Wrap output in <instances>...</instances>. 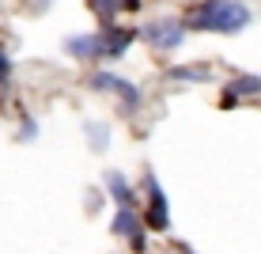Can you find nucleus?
<instances>
[{"label": "nucleus", "mask_w": 261, "mask_h": 254, "mask_svg": "<svg viewBox=\"0 0 261 254\" xmlns=\"http://www.w3.org/2000/svg\"><path fill=\"white\" fill-rule=\"evenodd\" d=\"M65 53L76 61H102V42H98V34H68Z\"/></svg>", "instance_id": "5"}, {"label": "nucleus", "mask_w": 261, "mask_h": 254, "mask_svg": "<svg viewBox=\"0 0 261 254\" xmlns=\"http://www.w3.org/2000/svg\"><path fill=\"white\" fill-rule=\"evenodd\" d=\"M144 182H148V209H144V228H151V232H167L170 228V209H167V194H163V186H159V178L151 175H144Z\"/></svg>", "instance_id": "4"}, {"label": "nucleus", "mask_w": 261, "mask_h": 254, "mask_svg": "<svg viewBox=\"0 0 261 254\" xmlns=\"http://www.w3.org/2000/svg\"><path fill=\"white\" fill-rule=\"evenodd\" d=\"M167 76L170 80H182V84H208V80H216V72L208 65H170Z\"/></svg>", "instance_id": "11"}, {"label": "nucleus", "mask_w": 261, "mask_h": 254, "mask_svg": "<svg viewBox=\"0 0 261 254\" xmlns=\"http://www.w3.org/2000/svg\"><path fill=\"white\" fill-rule=\"evenodd\" d=\"M110 228H114V235H125V239L133 243L137 235H144V220H140L137 209H118L114 220H110Z\"/></svg>", "instance_id": "8"}, {"label": "nucleus", "mask_w": 261, "mask_h": 254, "mask_svg": "<svg viewBox=\"0 0 261 254\" xmlns=\"http://www.w3.org/2000/svg\"><path fill=\"white\" fill-rule=\"evenodd\" d=\"M34 133H38V125H34L31 118H27V122H23V133H19V137H23V141H34Z\"/></svg>", "instance_id": "14"}, {"label": "nucleus", "mask_w": 261, "mask_h": 254, "mask_svg": "<svg viewBox=\"0 0 261 254\" xmlns=\"http://www.w3.org/2000/svg\"><path fill=\"white\" fill-rule=\"evenodd\" d=\"M186 31H216V34H239L250 27V8L239 0H201L190 4L182 15Z\"/></svg>", "instance_id": "1"}, {"label": "nucleus", "mask_w": 261, "mask_h": 254, "mask_svg": "<svg viewBox=\"0 0 261 254\" xmlns=\"http://www.w3.org/2000/svg\"><path fill=\"white\" fill-rule=\"evenodd\" d=\"M137 34L159 53H170V50H178L186 42V27H182V19H174V15H159V19L144 23Z\"/></svg>", "instance_id": "2"}, {"label": "nucleus", "mask_w": 261, "mask_h": 254, "mask_svg": "<svg viewBox=\"0 0 261 254\" xmlns=\"http://www.w3.org/2000/svg\"><path fill=\"white\" fill-rule=\"evenodd\" d=\"M91 87H95V91H110V95H118L125 114H133V110L140 106V91H137V84H129V80L118 76V72H106V68L91 72Z\"/></svg>", "instance_id": "3"}, {"label": "nucleus", "mask_w": 261, "mask_h": 254, "mask_svg": "<svg viewBox=\"0 0 261 254\" xmlns=\"http://www.w3.org/2000/svg\"><path fill=\"white\" fill-rule=\"evenodd\" d=\"M102 182H106V194H110L121 209H133V186H129V178H125L121 171H106Z\"/></svg>", "instance_id": "10"}, {"label": "nucleus", "mask_w": 261, "mask_h": 254, "mask_svg": "<svg viewBox=\"0 0 261 254\" xmlns=\"http://www.w3.org/2000/svg\"><path fill=\"white\" fill-rule=\"evenodd\" d=\"M87 137H91V148L95 152H106V144H110V129H106L102 122H87Z\"/></svg>", "instance_id": "12"}, {"label": "nucleus", "mask_w": 261, "mask_h": 254, "mask_svg": "<svg viewBox=\"0 0 261 254\" xmlns=\"http://www.w3.org/2000/svg\"><path fill=\"white\" fill-rule=\"evenodd\" d=\"M87 8L98 19L114 23V15H121V12H140V0H87Z\"/></svg>", "instance_id": "9"}, {"label": "nucleus", "mask_w": 261, "mask_h": 254, "mask_svg": "<svg viewBox=\"0 0 261 254\" xmlns=\"http://www.w3.org/2000/svg\"><path fill=\"white\" fill-rule=\"evenodd\" d=\"M261 95V76H235L227 87H223V106H235L242 99Z\"/></svg>", "instance_id": "7"}, {"label": "nucleus", "mask_w": 261, "mask_h": 254, "mask_svg": "<svg viewBox=\"0 0 261 254\" xmlns=\"http://www.w3.org/2000/svg\"><path fill=\"white\" fill-rule=\"evenodd\" d=\"M8 80H12V57H8V50H0V91L8 87Z\"/></svg>", "instance_id": "13"}, {"label": "nucleus", "mask_w": 261, "mask_h": 254, "mask_svg": "<svg viewBox=\"0 0 261 254\" xmlns=\"http://www.w3.org/2000/svg\"><path fill=\"white\" fill-rule=\"evenodd\" d=\"M137 38H140V34L129 31V27H106V31L98 34V42H102V57H121Z\"/></svg>", "instance_id": "6"}]
</instances>
